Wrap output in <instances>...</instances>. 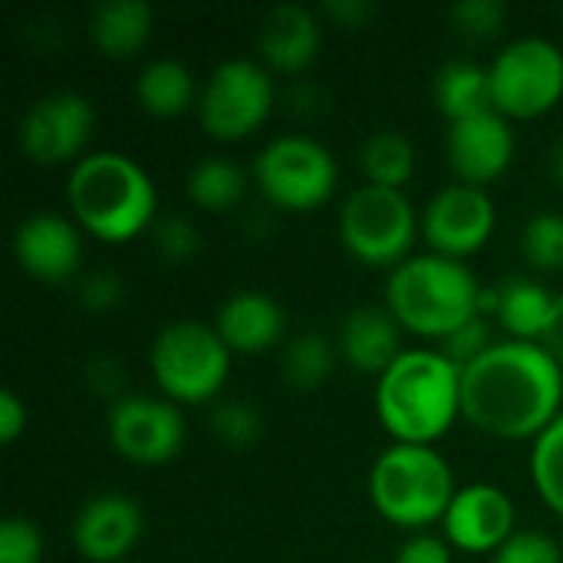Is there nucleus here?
Here are the masks:
<instances>
[{"instance_id": "nucleus-1", "label": "nucleus", "mask_w": 563, "mask_h": 563, "mask_svg": "<svg viewBox=\"0 0 563 563\" xmlns=\"http://www.w3.org/2000/svg\"><path fill=\"white\" fill-rule=\"evenodd\" d=\"M561 406L563 366L541 343L498 340L462 369V416L485 435L538 439Z\"/></svg>"}, {"instance_id": "nucleus-2", "label": "nucleus", "mask_w": 563, "mask_h": 563, "mask_svg": "<svg viewBox=\"0 0 563 563\" xmlns=\"http://www.w3.org/2000/svg\"><path fill=\"white\" fill-rule=\"evenodd\" d=\"M376 416L393 442L435 445L462 416V366L439 346L402 350L376 379Z\"/></svg>"}, {"instance_id": "nucleus-3", "label": "nucleus", "mask_w": 563, "mask_h": 563, "mask_svg": "<svg viewBox=\"0 0 563 563\" xmlns=\"http://www.w3.org/2000/svg\"><path fill=\"white\" fill-rule=\"evenodd\" d=\"M66 205L73 221L102 244H125L158 221L152 175L125 152H89L69 168Z\"/></svg>"}, {"instance_id": "nucleus-4", "label": "nucleus", "mask_w": 563, "mask_h": 563, "mask_svg": "<svg viewBox=\"0 0 563 563\" xmlns=\"http://www.w3.org/2000/svg\"><path fill=\"white\" fill-rule=\"evenodd\" d=\"M482 280L465 261L442 254H412L389 271L386 310L396 323L426 340H445L482 313Z\"/></svg>"}, {"instance_id": "nucleus-5", "label": "nucleus", "mask_w": 563, "mask_h": 563, "mask_svg": "<svg viewBox=\"0 0 563 563\" xmlns=\"http://www.w3.org/2000/svg\"><path fill=\"white\" fill-rule=\"evenodd\" d=\"M369 501L393 528L422 534L455 501V472L435 445L393 442L369 468Z\"/></svg>"}, {"instance_id": "nucleus-6", "label": "nucleus", "mask_w": 563, "mask_h": 563, "mask_svg": "<svg viewBox=\"0 0 563 563\" xmlns=\"http://www.w3.org/2000/svg\"><path fill=\"white\" fill-rule=\"evenodd\" d=\"M234 353L218 336L214 323L175 320L158 330L148 350V369L165 399L175 406L211 402L231 373Z\"/></svg>"}, {"instance_id": "nucleus-7", "label": "nucleus", "mask_w": 563, "mask_h": 563, "mask_svg": "<svg viewBox=\"0 0 563 563\" xmlns=\"http://www.w3.org/2000/svg\"><path fill=\"white\" fill-rule=\"evenodd\" d=\"M251 178L267 205L280 211H313L333 198L340 165L320 139L287 132L257 152Z\"/></svg>"}, {"instance_id": "nucleus-8", "label": "nucleus", "mask_w": 563, "mask_h": 563, "mask_svg": "<svg viewBox=\"0 0 563 563\" xmlns=\"http://www.w3.org/2000/svg\"><path fill=\"white\" fill-rule=\"evenodd\" d=\"M340 241L343 247L366 267H399L406 257H412L416 234L422 228V218L416 214L406 191L396 188H376L360 185L350 191L340 211Z\"/></svg>"}, {"instance_id": "nucleus-9", "label": "nucleus", "mask_w": 563, "mask_h": 563, "mask_svg": "<svg viewBox=\"0 0 563 563\" xmlns=\"http://www.w3.org/2000/svg\"><path fill=\"white\" fill-rule=\"evenodd\" d=\"M277 102L274 76L264 63L234 56L211 69L198 92V125L214 142H241L254 135Z\"/></svg>"}, {"instance_id": "nucleus-10", "label": "nucleus", "mask_w": 563, "mask_h": 563, "mask_svg": "<svg viewBox=\"0 0 563 563\" xmlns=\"http://www.w3.org/2000/svg\"><path fill=\"white\" fill-rule=\"evenodd\" d=\"M488 76L505 119L548 115L563 99V49L548 36H521L492 59Z\"/></svg>"}, {"instance_id": "nucleus-11", "label": "nucleus", "mask_w": 563, "mask_h": 563, "mask_svg": "<svg viewBox=\"0 0 563 563\" xmlns=\"http://www.w3.org/2000/svg\"><path fill=\"white\" fill-rule=\"evenodd\" d=\"M96 132V109L82 92H46L26 106L16 122V148L40 168L76 165Z\"/></svg>"}, {"instance_id": "nucleus-12", "label": "nucleus", "mask_w": 563, "mask_h": 563, "mask_svg": "<svg viewBox=\"0 0 563 563\" xmlns=\"http://www.w3.org/2000/svg\"><path fill=\"white\" fill-rule=\"evenodd\" d=\"M109 445L132 465H165L185 449V416L165 396L122 393L106 419Z\"/></svg>"}, {"instance_id": "nucleus-13", "label": "nucleus", "mask_w": 563, "mask_h": 563, "mask_svg": "<svg viewBox=\"0 0 563 563\" xmlns=\"http://www.w3.org/2000/svg\"><path fill=\"white\" fill-rule=\"evenodd\" d=\"M495 221L498 211L492 195L485 188L455 181L429 198L422 211V238L432 254L465 261L492 241Z\"/></svg>"}, {"instance_id": "nucleus-14", "label": "nucleus", "mask_w": 563, "mask_h": 563, "mask_svg": "<svg viewBox=\"0 0 563 563\" xmlns=\"http://www.w3.org/2000/svg\"><path fill=\"white\" fill-rule=\"evenodd\" d=\"M445 162L462 185L485 188L498 181L515 162V132L511 119L498 109L452 122L445 132Z\"/></svg>"}, {"instance_id": "nucleus-15", "label": "nucleus", "mask_w": 563, "mask_h": 563, "mask_svg": "<svg viewBox=\"0 0 563 563\" xmlns=\"http://www.w3.org/2000/svg\"><path fill=\"white\" fill-rule=\"evenodd\" d=\"M10 244L20 271L43 284L73 280L82 267V228L56 211H36L20 218Z\"/></svg>"}, {"instance_id": "nucleus-16", "label": "nucleus", "mask_w": 563, "mask_h": 563, "mask_svg": "<svg viewBox=\"0 0 563 563\" xmlns=\"http://www.w3.org/2000/svg\"><path fill=\"white\" fill-rule=\"evenodd\" d=\"M142 528H145V518L135 498L122 492H102V495H92L76 511L69 538L82 561L119 563L135 551Z\"/></svg>"}, {"instance_id": "nucleus-17", "label": "nucleus", "mask_w": 563, "mask_h": 563, "mask_svg": "<svg viewBox=\"0 0 563 563\" xmlns=\"http://www.w3.org/2000/svg\"><path fill=\"white\" fill-rule=\"evenodd\" d=\"M515 501L495 485L459 488L442 518V538L465 554H495L515 538Z\"/></svg>"}, {"instance_id": "nucleus-18", "label": "nucleus", "mask_w": 563, "mask_h": 563, "mask_svg": "<svg viewBox=\"0 0 563 563\" xmlns=\"http://www.w3.org/2000/svg\"><path fill=\"white\" fill-rule=\"evenodd\" d=\"M214 330L238 356H257L284 340L287 320L280 303L264 290H234L214 313Z\"/></svg>"}, {"instance_id": "nucleus-19", "label": "nucleus", "mask_w": 563, "mask_h": 563, "mask_svg": "<svg viewBox=\"0 0 563 563\" xmlns=\"http://www.w3.org/2000/svg\"><path fill=\"white\" fill-rule=\"evenodd\" d=\"M336 350L353 373L379 379L402 356V327L386 310V303L383 307H356L346 313V320L340 327Z\"/></svg>"}, {"instance_id": "nucleus-20", "label": "nucleus", "mask_w": 563, "mask_h": 563, "mask_svg": "<svg viewBox=\"0 0 563 563\" xmlns=\"http://www.w3.org/2000/svg\"><path fill=\"white\" fill-rule=\"evenodd\" d=\"M257 49L267 69L303 73L320 53V20L303 3H280L267 10L257 30Z\"/></svg>"}, {"instance_id": "nucleus-21", "label": "nucleus", "mask_w": 563, "mask_h": 563, "mask_svg": "<svg viewBox=\"0 0 563 563\" xmlns=\"http://www.w3.org/2000/svg\"><path fill=\"white\" fill-rule=\"evenodd\" d=\"M554 294L528 277H511L501 287L482 290V317H498L508 340L521 343H541L551 323Z\"/></svg>"}, {"instance_id": "nucleus-22", "label": "nucleus", "mask_w": 563, "mask_h": 563, "mask_svg": "<svg viewBox=\"0 0 563 563\" xmlns=\"http://www.w3.org/2000/svg\"><path fill=\"white\" fill-rule=\"evenodd\" d=\"M155 26V10L145 0H109L89 13L92 46L109 59H132L142 53Z\"/></svg>"}, {"instance_id": "nucleus-23", "label": "nucleus", "mask_w": 563, "mask_h": 563, "mask_svg": "<svg viewBox=\"0 0 563 563\" xmlns=\"http://www.w3.org/2000/svg\"><path fill=\"white\" fill-rule=\"evenodd\" d=\"M198 92H201V86H198L195 73L175 56H158V59L145 63L135 79V99H139L142 112L152 119L185 115L188 109L198 106Z\"/></svg>"}, {"instance_id": "nucleus-24", "label": "nucleus", "mask_w": 563, "mask_h": 563, "mask_svg": "<svg viewBox=\"0 0 563 563\" xmlns=\"http://www.w3.org/2000/svg\"><path fill=\"white\" fill-rule=\"evenodd\" d=\"M432 96H435L439 112L449 119V125L495 109L488 66H478L472 59H449L435 73Z\"/></svg>"}, {"instance_id": "nucleus-25", "label": "nucleus", "mask_w": 563, "mask_h": 563, "mask_svg": "<svg viewBox=\"0 0 563 563\" xmlns=\"http://www.w3.org/2000/svg\"><path fill=\"white\" fill-rule=\"evenodd\" d=\"M360 168L366 185L376 188H396L402 191L416 175V148L412 142L396 129L373 132L360 148Z\"/></svg>"}, {"instance_id": "nucleus-26", "label": "nucleus", "mask_w": 563, "mask_h": 563, "mask_svg": "<svg viewBox=\"0 0 563 563\" xmlns=\"http://www.w3.org/2000/svg\"><path fill=\"white\" fill-rule=\"evenodd\" d=\"M247 191V175L228 155H205L188 172V198L201 211L224 214L231 211Z\"/></svg>"}, {"instance_id": "nucleus-27", "label": "nucleus", "mask_w": 563, "mask_h": 563, "mask_svg": "<svg viewBox=\"0 0 563 563\" xmlns=\"http://www.w3.org/2000/svg\"><path fill=\"white\" fill-rule=\"evenodd\" d=\"M340 350L323 333H297L280 350V373L297 389H317L333 376Z\"/></svg>"}, {"instance_id": "nucleus-28", "label": "nucleus", "mask_w": 563, "mask_h": 563, "mask_svg": "<svg viewBox=\"0 0 563 563\" xmlns=\"http://www.w3.org/2000/svg\"><path fill=\"white\" fill-rule=\"evenodd\" d=\"M531 482L538 498L563 521V412L534 439Z\"/></svg>"}, {"instance_id": "nucleus-29", "label": "nucleus", "mask_w": 563, "mask_h": 563, "mask_svg": "<svg viewBox=\"0 0 563 563\" xmlns=\"http://www.w3.org/2000/svg\"><path fill=\"white\" fill-rule=\"evenodd\" d=\"M521 254L534 271L561 274L563 271V214L558 211H538L528 218L521 231Z\"/></svg>"}, {"instance_id": "nucleus-30", "label": "nucleus", "mask_w": 563, "mask_h": 563, "mask_svg": "<svg viewBox=\"0 0 563 563\" xmlns=\"http://www.w3.org/2000/svg\"><path fill=\"white\" fill-rule=\"evenodd\" d=\"M211 429L228 449H251L264 435V416L244 399H228L214 406Z\"/></svg>"}, {"instance_id": "nucleus-31", "label": "nucleus", "mask_w": 563, "mask_h": 563, "mask_svg": "<svg viewBox=\"0 0 563 563\" xmlns=\"http://www.w3.org/2000/svg\"><path fill=\"white\" fill-rule=\"evenodd\" d=\"M449 16H452L455 30L462 36H468V40H488V36H495L505 26L508 10L498 0H462V3L452 7Z\"/></svg>"}, {"instance_id": "nucleus-32", "label": "nucleus", "mask_w": 563, "mask_h": 563, "mask_svg": "<svg viewBox=\"0 0 563 563\" xmlns=\"http://www.w3.org/2000/svg\"><path fill=\"white\" fill-rule=\"evenodd\" d=\"M43 561V534L26 518H3L0 525V563H40Z\"/></svg>"}, {"instance_id": "nucleus-33", "label": "nucleus", "mask_w": 563, "mask_h": 563, "mask_svg": "<svg viewBox=\"0 0 563 563\" xmlns=\"http://www.w3.org/2000/svg\"><path fill=\"white\" fill-rule=\"evenodd\" d=\"M495 346V340H492V327H488V320L478 313V317H472L468 323H462L455 333H449L442 343H439V350L455 363V366H468V363H475L482 353H488Z\"/></svg>"}, {"instance_id": "nucleus-34", "label": "nucleus", "mask_w": 563, "mask_h": 563, "mask_svg": "<svg viewBox=\"0 0 563 563\" xmlns=\"http://www.w3.org/2000/svg\"><path fill=\"white\" fill-rule=\"evenodd\" d=\"M152 234H155V251L172 264H188L198 254V231L185 218H158Z\"/></svg>"}, {"instance_id": "nucleus-35", "label": "nucleus", "mask_w": 563, "mask_h": 563, "mask_svg": "<svg viewBox=\"0 0 563 563\" xmlns=\"http://www.w3.org/2000/svg\"><path fill=\"white\" fill-rule=\"evenodd\" d=\"M492 563H563L554 538L541 531H515V538L492 554Z\"/></svg>"}, {"instance_id": "nucleus-36", "label": "nucleus", "mask_w": 563, "mask_h": 563, "mask_svg": "<svg viewBox=\"0 0 563 563\" xmlns=\"http://www.w3.org/2000/svg\"><path fill=\"white\" fill-rule=\"evenodd\" d=\"M79 303L92 313H106L122 300V280L115 274H86L79 280Z\"/></svg>"}, {"instance_id": "nucleus-37", "label": "nucleus", "mask_w": 563, "mask_h": 563, "mask_svg": "<svg viewBox=\"0 0 563 563\" xmlns=\"http://www.w3.org/2000/svg\"><path fill=\"white\" fill-rule=\"evenodd\" d=\"M452 551H455V548H452L445 538L422 531V534H412V538L399 548L396 563H452Z\"/></svg>"}, {"instance_id": "nucleus-38", "label": "nucleus", "mask_w": 563, "mask_h": 563, "mask_svg": "<svg viewBox=\"0 0 563 563\" xmlns=\"http://www.w3.org/2000/svg\"><path fill=\"white\" fill-rule=\"evenodd\" d=\"M26 419H30L26 402L13 389H3L0 393V442L13 445L26 432Z\"/></svg>"}, {"instance_id": "nucleus-39", "label": "nucleus", "mask_w": 563, "mask_h": 563, "mask_svg": "<svg viewBox=\"0 0 563 563\" xmlns=\"http://www.w3.org/2000/svg\"><path fill=\"white\" fill-rule=\"evenodd\" d=\"M323 10L333 20H340L343 26H360L373 16V3H366V0H330Z\"/></svg>"}, {"instance_id": "nucleus-40", "label": "nucleus", "mask_w": 563, "mask_h": 563, "mask_svg": "<svg viewBox=\"0 0 563 563\" xmlns=\"http://www.w3.org/2000/svg\"><path fill=\"white\" fill-rule=\"evenodd\" d=\"M541 346L563 366V294H558V300H554L551 323H548V333H544Z\"/></svg>"}, {"instance_id": "nucleus-41", "label": "nucleus", "mask_w": 563, "mask_h": 563, "mask_svg": "<svg viewBox=\"0 0 563 563\" xmlns=\"http://www.w3.org/2000/svg\"><path fill=\"white\" fill-rule=\"evenodd\" d=\"M548 175H551L554 185H561L563 188V139H558V142L551 145V152H548Z\"/></svg>"}]
</instances>
